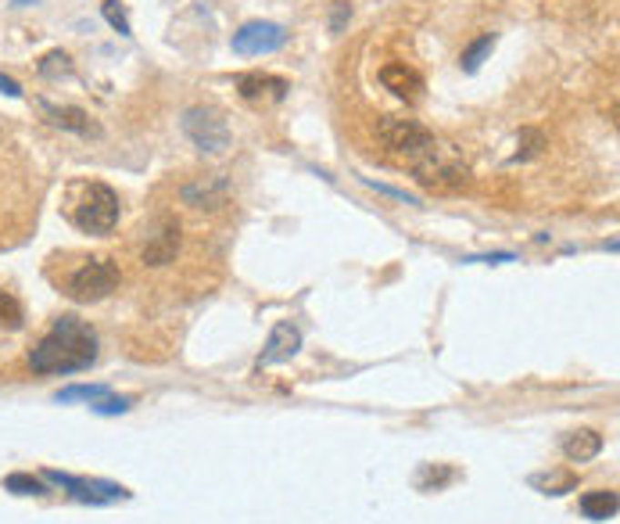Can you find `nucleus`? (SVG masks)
Returning <instances> with one entry per match:
<instances>
[{"label":"nucleus","mask_w":620,"mask_h":524,"mask_svg":"<svg viewBox=\"0 0 620 524\" xmlns=\"http://www.w3.org/2000/svg\"><path fill=\"white\" fill-rule=\"evenodd\" d=\"M176 248H179V233L172 223H166L158 233H151L147 237V244H144V262H151V266H166L176 259Z\"/></svg>","instance_id":"nucleus-13"},{"label":"nucleus","mask_w":620,"mask_h":524,"mask_svg":"<svg viewBox=\"0 0 620 524\" xmlns=\"http://www.w3.org/2000/svg\"><path fill=\"white\" fill-rule=\"evenodd\" d=\"M344 15H348V4H338V11H334V33L344 26Z\"/></svg>","instance_id":"nucleus-26"},{"label":"nucleus","mask_w":620,"mask_h":524,"mask_svg":"<svg viewBox=\"0 0 620 524\" xmlns=\"http://www.w3.org/2000/svg\"><path fill=\"white\" fill-rule=\"evenodd\" d=\"M377 140L384 144V151H388L391 159L412 166V162L434 144V133L423 129V126L412 122V118L384 116V118H377Z\"/></svg>","instance_id":"nucleus-4"},{"label":"nucleus","mask_w":620,"mask_h":524,"mask_svg":"<svg viewBox=\"0 0 620 524\" xmlns=\"http://www.w3.org/2000/svg\"><path fill=\"white\" fill-rule=\"evenodd\" d=\"M40 72H44V76H68V72H72V61H68V55L55 51V55H47V58H44Z\"/></svg>","instance_id":"nucleus-23"},{"label":"nucleus","mask_w":620,"mask_h":524,"mask_svg":"<svg viewBox=\"0 0 620 524\" xmlns=\"http://www.w3.org/2000/svg\"><path fill=\"white\" fill-rule=\"evenodd\" d=\"M101 396H108L105 385H72L65 392H57V403H76V399H86V403H97Z\"/></svg>","instance_id":"nucleus-20"},{"label":"nucleus","mask_w":620,"mask_h":524,"mask_svg":"<svg viewBox=\"0 0 620 524\" xmlns=\"http://www.w3.org/2000/svg\"><path fill=\"white\" fill-rule=\"evenodd\" d=\"M51 485L65 488L76 503H90V507H105V503H122L129 499V488L112 485V481H97V478H72V474H61V470H47L44 474Z\"/></svg>","instance_id":"nucleus-6"},{"label":"nucleus","mask_w":620,"mask_h":524,"mask_svg":"<svg viewBox=\"0 0 620 524\" xmlns=\"http://www.w3.org/2000/svg\"><path fill=\"white\" fill-rule=\"evenodd\" d=\"M4 488L15 492V496H44V492H47L44 481L33 478V474H7V478H4Z\"/></svg>","instance_id":"nucleus-18"},{"label":"nucleus","mask_w":620,"mask_h":524,"mask_svg":"<svg viewBox=\"0 0 620 524\" xmlns=\"http://www.w3.org/2000/svg\"><path fill=\"white\" fill-rule=\"evenodd\" d=\"M183 133H187L190 144L201 148V151H223L226 144H229L226 122L216 116V112H208V108H190V112L183 116Z\"/></svg>","instance_id":"nucleus-7"},{"label":"nucleus","mask_w":620,"mask_h":524,"mask_svg":"<svg viewBox=\"0 0 620 524\" xmlns=\"http://www.w3.org/2000/svg\"><path fill=\"white\" fill-rule=\"evenodd\" d=\"M15 4H33V0H15Z\"/></svg>","instance_id":"nucleus-27"},{"label":"nucleus","mask_w":620,"mask_h":524,"mask_svg":"<svg viewBox=\"0 0 620 524\" xmlns=\"http://www.w3.org/2000/svg\"><path fill=\"white\" fill-rule=\"evenodd\" d=\"M129 406H133V399H126V396H101V399L94 403V413L115 416V413H126Z\"/></svg>","instance_id":"nucleus-21"},{"label":"nucleus","mask_w":620,"mask_h":524,"mask_svg":"<svg viewBox=\"0 0 620 524\" xmlns=\"http://www.w3.org/2000/svg\"><path fill=\"white\" fill-rule=\"evenodd\" d=\"M520 140H523V151H516V159H531V155H538V151H542V133L523 129V133H520Z\"/></svg>","instance_id":"nucleus-24"},{"label":"nucleus","mask_w":620,"mask_h":524,"mask_svg":"<svg viewBox=\"0 0 620 524\" xmlns=\"http://www.w3.org/2000/svg\"><path fill=\"white\" fill-rule=\"evenodd\" d=\"M237 90H240V98H248V101H283L290 87H287V79H280V76L248 72V76L237 79Z\"/></svg>","instance_id":"nucleus-11"},{"label":"nucleus","mask_w":620,"mask_h":524,"mask_svg":"<svg viewBox=\"0 0 620 524\" xmlns=\"http://www.w3.org/2000/svg\"><path fill=\"white\" fill-rule=\"evenodd\" d=\"M0 90H4L7 98H22V87H18L15 79H7V76H0Z\"/></svg>","instance_id":"nucleus-25"},{"label":"nucleus","mask_w":620,"mask_h":524,"mask_svg":"<svg viewBox=\"0 0 620 524\" xmlns=\"http://www.w3.org/2000/svg\"><path fill=\"white\" fill-rule=\"evenodd\" d=\"M381 83L401 98V101H416L420 94H423V76L416 72V68H409L405 61H391V65H384L381 68Z\"/></svg>","instance_id":"nucleus-10"},{"label":"nucleus","mask_w":620,"mask_h":524,"mask_svg":"<svg viewBox=\"0 0 620 524\" xmlns=\"http://www.w3.org/2000/svg\"><path fill=\"white\" fill-rule=\"evenodd\" d=\"M97 363V334L76 316H61L29 352L33 374H79Z\"/></svg>","instance_id":"nucleus-1"},{"label":"nucleus","mask_w":620,"mask_h":524,"mask_svg":"<svg viewBox=\"0 0 620 524\" xmlns=\"http://www.w3.org/2000/svg\"><path fill=\"white\" fill-rule=\"evenodd\" d=\"M118 288V266L112 259H86L65 281V294L72 302H101Z\"/></svg>","instance_id":"nucleus-5"},{"label":"nucleus","mask_w":620,"mask_h":524,"mask_svg":"<svg viewBox=\"0 0 620 524\" xmlns=\"http://www.w3.org/2000/svg\"><path fill=\"white\" fill-rule=\"evenodd\" d=\"M287 44V33L277 22H248L233 33V51L237 55H273Z\"/></svg>","instance_id":"nucleus-8"},{"label":"nucleus","mask_w":620,"mask_h":524,"mask_svg":"<svg viewBox=\"0 0 620 524\" xmlns=\"http://www.w3.org/2000/svg\"><path fill=\"white\" fill-rule=\"evenodd\" d=\"M212 194H216L219 201L226 198V183L219 180V176H208V180L190 183V187L183 190V198H187V201H201V205H205V201H212Z\"/></svg>","instance_id":"nucleus-16"},{"label":"nucleus","mask_w":620,"mask_h":524,"mask_svg":"<svg viewBox=\"0 0 620 524\" xmlns=\"http://www.w3.org/2000/svg\"><path fill=\"white\" fill-rule=\"evenodd\" d=\"M118 216H122V205H118V194H115L108 183H79L72 190V201H68V220L79 227L83 233H112L118 227Z\"/></svg>","instance_id":"nucleus-2"},{"label":"nucleus","mask_w":620,"mask_h":524,"mask_svg":"<svg viewBox=\"0 0 620 524\" xmlns=\"http://www.w3.org/2000/svg\"><path fill=\"white\" fill-rule=\"evenodd\" d=\"M617 492H610V488H599V492H584L581 496V514L588 518V521H610L614 514H617Z\"/></svg>","instance_id":"nucleus-14"},{"label":"nucleus","mask_w":620,"mask_h":524,"mask_svg":"<svg viewBox=\"0 0 620 524\" xmlns=\"http://www.w3.org/2000/svg\"><path fill=\"white\" fill-rule=\"evenodd\" d=\"M301 349V331L294 327V324H277L273 327V334H269V342H266V352H262V359H259V370L262 366H277V363H287V359H294Z\"/></svg>","instance_id":"nucleus-9"},{"label":"nucleus","mask_w":620,"mask_h":524,"mask_svg":"<svg viewBox=\"0 0 620 524\" xmlns=\"http://www.w3.org/2000/svg\"><path fill=\"white\" fill-rule=\"evenodd\" d=\"M44 112L51 116L55 126L61 129H76V133H90L94 126H90V116L83 112V108H55V105H44Z\"/></svg>","instance_id":"nucleus-15"},{"label":"nucleus","mask_w":620,"mask_h":524,"mask_svg":"<svg viewBox=\"0 0 620 524\" xmlns=\"http://www.w3.org/2000/svg\"><path fill=\"white\" fill-rule=\"evenodd\" d=\"M22 324H25V316H22V305H18V298L0 288V327H7V331H18Z\"/></svg>","instance_id":"nucleus-17"},{"label":"nucleus","mask_w":620,"mask_h":524,"mask_svg":"<svg viewBox=\"0 0 620 524\" xmlns=\"http://www.w3.org/2000/svg\"><path fill=\"white\" fill-rule=\"evenodd\" d=\"M409 170L416 173V180H420L423 187H431V190H459V187L470 183L466 159H462L452 144H442V140H434Z\"/></svg>","instance_id":"nucleus-3"},{"label":"nucleus","mask_w":620,"mask_h":524,"mask_svg":"<svg viewBox=\"0 0 620 524\" xmlns=\"http://www.w3.org/2000/svg\"><path fill=\"white\" fill-rule=\"evenodd\" d=\"M599 453H603V435L592 431V427L574 431V435L564 438V457L570 464H588V460H595Z\"/></svg>","instance_id":"nucleus-12"},{"label":"nucleus","mask_w":620,"mask_h":524,"mask_svg":"<svg viewBox=\"0 0 620 524\" xmlns=\"http://www.w3.org/2000/svg\"><path fill=\"white\" fill-rule=\"evenodd\" d=\"M101 7H105V18L112 22L115 29H118L122 36H129V18H126V11H122V4H118V0H105Z\"/></svg>","instance_id":"nucleus-22"},{"label":"nucleus","mask_w":620,"mask_h":524,"mask_svg":"<svg viewBox=\"0 0 620 524\" xmlns=\"http://www.w3.org/2000/svg\"><path fill=\"white\" fill-rule=\"evenodd\" d=\"M492 44H495V36H492V33H488V36H481V40H473V44L462 51L459 65H462L466 72H477V68H481V61H484V55L492 51Z\"/></svg>","instance_id":"nucleus-19"}]
</instances>
